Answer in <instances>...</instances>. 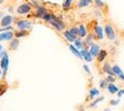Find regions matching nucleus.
<instances>
[{
  "mask_svg": "<svg viewBox=\"0 0 124 111\" xmlns=\"http://www.w3.org/2000/svg\"><path fill=\"white\" fill-rule=\"evenodd\" d=\"M88 35L86 33V28L84 25H80L79 26V36L80 37H85Z\"/></svg>",
  "mask_w": 124,
  "mask_h": 111,
  "instance_id": "nucleus-17",
  "label": "nucleus"
},
{
  "mask_svg": "<svg viewBox=\"0 0 124 111\" xmlns=\"http://www.w3.org/2000/svg\"><path fill=\"white\" fill-rule=\"evenodd\" d=\"M31 11V5L29 4H23L17 8V13L19 15H24V14H29Z\"/></svg>",
  "mask_w": 124,
  "mask_h": 111,
  "instance_id": "nucleus-2",
  "label": "nucleus"
},
{
  "mask_svg": "<svg viewBox=\"0 0 124 111\" xmlns=\"http://www.w3.org/2000/svg\"><path fill=\"white\" fill-rule=\"evenodd\" d=\"M102 70H104V73H106L107 75H115L113 71V67L110 66V63L109 62H106L105 65H104V67H102ZM116 76V75H115Z\"/></svg>",
  "mask_w": 124,
  "mask_h": 111,
  "instance_id": "nucleus-11",
  "label": "nucleus"
},
{
  "mask_svg": "<svg viewBox=\"0 0 124 111\" xmlns=\"http://www.w3.org/2000/svg\"><path fill=\"white\" fill-rule=\"evenodd\" d=\"M72 2H73V0H65L64 4H63V8L64 9H68V8L71 7Z\"/></svg>",
  "mask_w": 124,
  "mask_h": 111,
  "instance_id": "nucleus-24",
  "label": "nucleus"
},
{
  "mask_svg": "<svg viewBox=\"0 0 124 111\" xmlns=\"http://www.w3.org/2000/svg\"><path fill=\"white\" fill-rule=\"evenodd\" d=\"M102 101H104V97L101 96V97H99V99H98V100H96L94 102H92V103L90 104V107H96V105H97L99 102H102Z\"/></svg>",
  "mask_w": 124,
  "mask_h": 111,
  "instance_id": "nucleus-30",
  "label": "nucleus"
},
{
  "mask_svg": "<svg viewBox=\"0 0 124 111\" xmlns=\"http://www.w3.org/2000/svg\"><path fill=\"white\" fill-rule=\"evenodd\" d=\"M46 14H48V11H47V9H46L45 7H40V6L37 7V15H38V17L43 18V16H45Z\"/></svg>",
  "mask_w": 124,
  "mask_h": 111,
  "instance_id": "nucleus-14",
  "label": "nucleus"
},
{
  "mask_svg": "<svg viewBox=\"0 0 124 111\" xmlns=\"http://www.w3.org/2000/svg\"><path fill=\"white\" fill-rule=\"evenodd\" d=\"M50 24H51V25H53L54 27H55L56 30H58V31H62V30H64V28H65L64 22H62V19L58 18V17H56V19H55V21H53Z\"/></svg>",
  "mask_w": 124,
  "mask_h": 111,
  "instance_id": "nucleus-3",
  "label": "nucleus"
},
{
  "mask_svg": "<svg viewBox=\"0 0 124 111\" xmlns=\"http://www.w3.org/2000/svg\"><path fill=\"white\" fill-rule=\"evenodd\" d=\"M107 90H108V92L110 94H115V93L118 92V87L116 85H114L113 83H109L108 86H107Z\"/></svg>",
  "mask_w": 124,
  "mask_h": 111,
  "instance_id": "nucleus-15",
  "label": "nucleus"
},
{
  "mask_svg": "<svg viewBox=\"0 0 124 111\" xmlns=\"http://www.w3.org/2000/svg\"><path fill=\"white\" fill-rule=\"evenodd\" d=\"M105 111H110V109H108V108H107V109H105Z\"/></svg>",
  "mask_w": 124,
  "mask_h": 111,
  "instance_id": "nucleus-39",
  "label": "nucleus"
},
{
  "mask_svg": "<svg viewBox=\"0 0 124 111\" xmlns=\"http://www.w3.org/2000/svg\"><path fill=\"white\" fill-rule=\"evenodd\" d=\"M25 35H27V32L25 30H19L17 33H16V36L17 37H23L25 36Z\"/></svg>",
  "mask_w": 124,
  "mask_h": 111,
  "instance_id": "nucleus-25",
  "label": "nucleus"
},
{
  "mask_svg": "<svg viewBox=\"0 0 124 111\" xmlns=\"http://www.w3.org/2000/svg\"><path fill=\"white\" fill-rule=\"evenodd\" d=\"M14 36V33L11 31H6L0 33V41H11Z\"/></svg>",
  "mask_w": 124,
  "mask_h": 111,
  "instance_id": "nucleus-4",
  "label": "nucleus"
},
{
  "mask_svg": "<svg viewBox=\"0 0 124 111\" xmlns=\"http://www.w3.org/2000/svg\"><path fill=\"white\" fill-rule=\"evenodd\" d=\"M92 2V0H79L78 2V7L79 8H82V7H86Z\"/></svg>",
  "mask_w": 124,
  "mask_h": 111,
  "instance_id": "nucleus-18",
  "label": "nucleus"
},
{
  "mask_svg": "<svg viewBox=\"0 0 124 111\" xmlns=\"http://www.w3.org/2000/svg\"><path fill=\"white\" fill-rule=\"evenodd\" d=\"M83 68H84V70L86 71V74L88 75H90L91 74V71H90V69H89V67L86 66V65H84V66H83Z\"/></svg>",
  "mask_w": 124,
  "mask_h": 111,
  "instance_id": "nucleus-32",
  "label": "nucleus"
},
{
  "mask_svg": "<svg viewBox=\"0 0 124 111\" xmlns=\"http://www.w3.org/2000/svg\"><path fill=\"white\" fill-rule=\"evenodd\" d=\"M93 32H94V34H96V37H97L98 40H102V39H104V30H102L101 26L97 25L94 27Z\"/></svg>",
  "mask_w": 124,
  "mask_h": 111,
  "instance_id": "nucleus-7",
  "label": "nucleus"
},
{
  "mask_svg": "<svg viewBox=\"0 0 124 111\" xmlns=\"http://www.w3.org/2000/svg\"><path fill=\"white\" fill-rule=\"evenodd\" d=\"M5 55H6V52H5V51H4V50H2V51L0 52V59H1V58H2V57H4V56H5Z\"/></svg>",
  "mask_w": 124,
  "mask_h": 111,
  "instance_id": "nucleus-36",
  "label": "nucleus"
},
{
  "mask_svg": "<svg viewBox=\"0 0 124 111\" xmlns=\"http://www.w3.org/2000/svg\"><path fill=\"white\" fill-rule=\"evenodd\" d=\"M18 40L17 39H14V40L10 41V48L13 49V50H15V49H17V47H18Z\"/></svg>",
  "mask_w": 124,
  "mask_h": 111,
  "instance_id": "nucleus-23",
  "label": "nucleus"
},
{
  "mask_svg": "<svg viewBox=\"0 0 124 111\" xmlns=\"http://www.w3.org/2000/svg\"><path fill=\"white\" fill-rule=\"evenodd\" d=\"M42 19H45L46 22L51 23L53 21H55V19H56V16L53 15V14H46V15L43 16V18H42Z\"/></svg>",
  "mask_w": 124,
  "mask_h": 111,
  "instance_id": "nucleus-20",
  "label": "nucleus"
},
{
  "mask_svg": "<svg viewBox=\"0 0 124 111\" xmlns=\"http://www.w3.org/2000/svg\"><path fill=\"white\" fill-rule=\"evenodd\" d=\"M105 33H106V36L108 37L110 41L115 40L116 35H115V31H114V28H113V26L112 25H106L105 26Z\"/></svg>",
  "mask_w": 124,
  "mask_h": 111,
  "instance_id": "nucleus-1",
  "label": "nucleus"
},
{
  "mask_svg": "<svg viewBox=\"0 0 124 111\" xmlns=\"http://www.w3.org/2000/svg\"><path fill=\"white\" fill-rule=\"evenodd\" d=\"M68 48H70V50H71L72 53L75 56V57H78L79 59H82V58H83L82 55H81V51H79V50H78V48H75V45L70 44V45H68Z\"/></svg>",
  "mask_w": 124,
  "mask_h": 111,
  "instance_id": "nucleus-12",
  "label": "nucleus"
},
{
  "mask_svg": "<svg viewBox=\"0 0 124 111\" xmlns=\"http://www.w3.org/2000/svg\"><path fill=\"white\" fill-rule=\"evenodd\" d=\"M71 33L73 34V35H75V36H79V27H73V28H71Z\"/></svg>",
  "mask_w": 124,
  "mask_h": 111,
  "instance_id": "nucleus-27",
  "label": "nucleus"
},
{
  "mask_svg": "<svg viewBox=\"0 0 124 111\" xmlns=\"http://www.w3.org/2000/svg\"><path fill=\"white\" fill-rule=\"evenodd\" d=\"M80 111H84V110H82V109H80Z\"/></svg>",
  "mask_w": 124,
  "mask_h": 111,
  "instance_id": "nucleus-41",
  "label": "nucleus"
},
{
  "mask_svg": "<svg viewBox=\"0 0 124 111\" xmlns=\"http://www.w3.org/2000/svg\"><path fill=\"white\" fill-rule=\"evenodd\" d=\"M74 45H75V48L78 49H84V42H83L81 39H76L75 41H74Z\"/></svg>",
  "mask_w": 124,
  "mask_h": 111,
  "instance_id": "nucleus-19",
  "label": "nucleus"
},
{
  "mask_svg": "<svg viewBox=\"0 0 124 111\" xmlns=\"http://www.w3.org/2000/svg\"><path fill=\"white\" fill-rule=\"evenodd\" d=\"M106 79H107L108 83H114L115 79H116V77H115V75H108V77L106 78Z\"/></svg>",
  "mask_w": 124,
  "mask_h": 111,
  "instance_id": "nucleus-28",
  "label": "nucleus"
},
{
  "mask_svg": "<svg viewBox=\"0 0 124 111\" xmlns=\"http://www.w3.org/2000/svg\"><path fill=\"white\" fill-rule=\"evenodd\" d=\"M90 53L92 55V57H97L98 53H99V51H100V48H99V44H97V43H92V44L90 45Z\"/></svg>",
  "mask_w": 124,
  "mask_h": 111,
  "instance_id": "nucleus-9",
  "label": "nucleus"
},
{
  "mask_svg": "<svg viewBox=\"0 0 124 111\" xmlns=\"http://www.w3.org/2000/svg\"><path fill=\"white\" fill-rule=\"evenodd\" d=\"M13 19H14V17L10 15H8V16H5L4 18L1 19V25L2 26H9L11 24V22H13Z\"/></svg>",
  "mask_w": 124,
  "mask_h": 111,
  "instance_id": "nucleus-10",
  "label": "nucleus"
},
{
  "mask_svg": "<svg viewBox=\"0 0 124 111\" xmlns=\"http://www.w3.org/2000/svg\"><path fill=\"white\" fill-rule=\"evenodd\" d=\"M5 91H6V87H2V86L0 85V95H1V94H4Z\"/></svg>",
  "mask_w": 124,
  "mask_h": 111,
  "instance_id": "nucleus-33",
  "label": "nucleus"
},
{
  "mask_svg": "<svg viewBox=\"0 0 124 111\" xmlns=\"http://www.w3.org/2000/svg\"><path fill=\"white\" fill-rule=\"evenodd\" d=\"M107 86H108V82H107V79H104V81L100 82V87H101V89H107Z\"/></svg>",
  "mask_w": 124,
  "mask_h": 111,
  "instance_id": "nucleus-29",
  "label": "nucleus"
},
{
  "mask_svg": "<svg viewBox=\"0 0 124 111\" xmlns=\"http://www.w3.org/2000/svg\"><path fill=\"white\" fill-rule=\"evenodd\" d=\"M113 71H114V74L116 75V76H121V75H123V70H122L117 65L113 66Z\"/></svg>",
  "mask_w": 124,
  "mask_h": 111,
  "instance_id": "nucleus-22",
  "label": "nucleus"
},
{
  "mask_svg": "<svg viewBox=\"0 0 124 111\" xmlns=\"http://www.w3.org/2000/svg\"><path fill=\"white\" fill-rule=\"evenodd\" d=\"M93 37L94 36H92V34L86 35L85 40H84V45H91V44H92V40H93Z\"/></svg>",
  "mask_w": 124,
  "mask_h": 111,
  "instance_id": "nucleus-21",
  "label": "nucleus"
},
{
  "mask_svg": "<svg viewBox=\"0 0 124 111\" xmlns=\"http://www.w3.org/2000/svg\"><path fill=\"white\" fill-rule=\"evenodd\" d=\"M0 77H1V69H0Z\"/></svg>",
  "mask_w": 124,
  "mask_h": 111,
  "instance_id": "nucleus-40",
  "label": "nucleus"
},
{
  "mask_svg": "<svg viewBox=\"0 0 124 111\" xmlns=\"http://www.w3.org/2000/svg\"><path fill=\"white\" fill-rule=\"evenodd\" d=\"M118 102H120V100H115V101H110V104H112V105H116V104H118Z\"/></svg>",
  "mask_w": 124,
  "mask_h": 111,
  "instance_id": "nucleus-34",
  "label": "nucleus"
},
{
  "mask_svg": "<svg viewBox=\"0 0 124 111\" xmlns=\"http://www.w3.org/2000/svg\"><path fill=\"white\" fill-rule=\"evenodd\" d=\"M117 95H118V97H121L122 95H124V90H122V91H118V92H117Z\"/></svg>",
  "mask_w": 124,
  "mask_h": 111,
  "instance_id": "nucleus-35",
  "label": "nucleus"
},
{
  "mask_svg": "<svg viewBox=\"0 0 124 111\" xmlns=\"http://www.w3.org/2000/svg\"><path fill=\"white\" fill-rule=\"evenodd\" d=\"M94 2L97 5L98 7H104V2H102L101 0H94Z\"/></svg>",
  "mask_w": 124,
  "mask_h": 111,
  "instance_id": "nucleus-31",
  "label": "nucleus"
},
{
  "mask_svg": "<svg viewBox=\"0 0 124 111\" xmlns=\"http://www.w3.org/2000/svg\"><path fill=\"white\" fill-rule=\"evenodd\" d=\"M99 95V91L97 89H91L90 90V97H94V96Z\"/></svg>",
  "mask_w": 124,
  "mask_h": 111,
  "instance_id": "nucleus-26",
  "label": "nucleus"
},
{
  "mask_svg": "<svg viewBox=\"0 0 124 111\" xmlns=\"http://www.w3.org/2000/svg\"><path fill=\"white\" fill-rule=\"evenodd\" d=\"M31 25L32 24L29 21H19V22H17V27L19 30H27V28L31 27Z\"/></svg>",
  "mask_w": 124,
  "mask_h": 111,
  "instance_id": "nucleus-8",
  "label": "nucleus"
},
{
  "mask_svg": "<svg viewBox=\"0 0 124 111\" xmlns=\"http://www.w3.org/2000/svg\"><path fill=\"white\" fill-rule=\"evenodd\" d=\"M81 55H82L83 59L85 60V61H88V62L92 61V55H91L90 51H89L86 48H84V49H82V50H81Z\"/></svg>",
  "mask_w": 124,
  "mask_h": 111,
  "instance_id": "nucleus-5",
  "label": "nucleus"
},
{
  "mask_svg": "<svg viewBox=\"0 0 124 111\" xmlns=\"http://www.w3.org/2000/svg\"><path fill=\"white\" fill-rule=\"evenodd\" d=\"M118 77H120L121 79H122V81H124V74H123V75H121V76H118Z\"/></svg>",
  "mask_w": 124,
  "mask_h": 111,
  "instance_id": "nucleus-37",
  "label": "nucleus"
},
{
  "mask_svg": "<svg viewBox=\"0 0 124 111\" xmlns=\"http://www.w3.org/2000/svg\"><path fill=\"white\" fill-rule=\"evenodd\" d=\"M64 36H65V39L67 41H70V42H74V41L78 39V36H75V35H73V34L71 33V31H65Z\"/></svg>",
  "mask_w": 124,
  "mask_h": 111,
  "instance_id": "nucleus-13",
  "label": "nucleus"
},
{
  "mask_svg": "<svg viewBox=\"0 0 124 111\" xmlns=\"http://www.w3.org/2000/svg\"><path fill=\"white\" fill-rule=\"evenodd\" d=\"M106 57H107V52H106V50H100L99 53H98V56H97V59H98L99 62H102V61L105 60Z\"/></svg>",
  "mask_w": 124,
  "mask_h": 111,
  "instance_id": "nucleus-16",
  "label": "nucleus"
},
{
  "mask_svg": "<svg viewBox=\"0 0 124 111\" xmlns=\"http://www.w3.org/2000/svg\"><path fill=\"white\" fill-rule=\"evenodd\" d=\"M1 61H0V67L4 69V70H7L8 69V65H9V58H8V55L6 53V55L1 58Z\"/></svg>",
  "mask_w": 124,
  "mask_h": 111,
  "instance_id": "nucleus-6",
  "label": "nucleus"
},
{
  "mask_svg": "<svg viewBox=\"0 0 124 111\" xmlns=\"http://www.w3.org/2000/svg\"><path fill=\"white\" fill-rule=\"evenodd\" d=\"M2 51V45H1V43H0V52Z\"/></svg>",
  "mask_w": 124,
  "mask_h": 111,
  "instance_id": "nucleus-38",
  "label": "nucleus"
}]
</instances>
